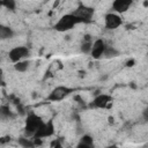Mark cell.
<instances>
[{"label":"cell","mask_w":148,"mask_h":148,"mask_svg":"<svg viewBox=\"0 0 148 148\" xmlns=\"http://www.w3.org/2000/svg\"><path fill=\"white\" fill-rule=\"evenodd\" d=\"M43 119L35 114V113H30L27 119H25V126H24V135L30 138V136H35V134L37 133V131L39 130V127L43 125Z\"/></svg>","instance_id":"1"},{"label":"cell","mask_w":148,"mask_h":148,"mask_svg":"<svg viewBox=\"0 0 148 148\" xmlns=\"http://www.w3.org/2000/svg\"><path fill=\"white\" fill-rule=\"evenodd\" d=\"M0 116H1L2 119H6V118L12 117L10 110H9V108H8L7 105H2V106L0 108Z\"/></svg>","instance_id":"16"},{"label":"cell","mask_w":148,"mask_h":148,"mask_svg":"<svg viewBox=\"0 0 148 148\" xmlns=\"http://www.w3.org/2000/svg\"><path fill=\"white\" fill-rule=\"evenodd\" d=\"M54 134V124L53 120L50 119L47 121H44L43 125L39 127L37 133L35 134L34 139H43V138H49Z\"/></svg>","instance_id":"6"},{"label":"cell","mask_w":148,"mask_h":148,"mask_svg":"<svg viewBox=\"0 0 148 148\" xmlns=\"http://www.w3.org/2000/svg\"><path fill=\"white\" fill-rule=\"evenodd\" d=\"M142 116H143V118H145V120H147L148 121V106L143 110V113H142Z\"/></svg>","instance_id":"20"},{"label":"cell","mask_w":148,"mask_h":148,"mask_svg":"<svg viewBox=\"0 0 148 148\" xmlns=\"http://www.w3.org/2000/svg\"><path fill=\"white\" fill-rule=\"evenodd\" d=\"M132 3L133 2L131 0H116L112 2V9L116 14H123L130 9Z\"/></svg>","instance_id":"10"},{"label":"cell","mask_w":148,"mask_h":148,"mask_svg":"<svg viewBox=\"0 0 148 148\" xmlns=\"http://www.w3.org/2000/svg\"><path fill=\"white\" fill-rule=\"evenodd\" d=\"M108 148H118V147H117V146H109Z\"/></svg>","instance_id":"23"},{"label":"cell","mask_w":148,"mask_h":148,"mask_svg":"<svg viewBox=\"0 0 148 148\" xmlns=\"http://www.w3.org/2000/svg\"><path fill=\"white\" fill-rule=\"evenodd\" d=\"M1 6L6 7L7 9L14 10L16 8V2L14 0H3V1H1Z\"/></svg>","instance_id":"18"},{"label":"cell","mask_w":148,"mask_h":148,"mask_svg":"<svg viewBox=\"0 0 148 148\" xmlns=\"http://www.w3.org/2000/svg\"><path fill=\"white\" fill-rule=\"evenodd\" d=\"M119 54V51L114 47V46H111V45H106L105 47V51H104V58H114Z\"/></svg>","instance_id":"12"},{"label":"cell","mask_w":148,"mask_h":148,"mask_svg":"<svg viewBox=\"0 0 148 148\" xmlns=\"http://www.w3.org/2000/svg\"><path fill=\"white\" fill-rule=\"evenodd\" d=\"M18 143L23 148H35V146H36L35 141L29 139V138H20L18 139Z\"/></svg>","instance_id":"14"},{"label":"cell","mask_w":148,"mask_h":148,"mask_svg":"<svg viewBox=\"0 0 148 148\" xmlns=\"http://www.w3.org/2000/svg\"><path fill=\"white\" fill-rule=\"evenodd\" d=\"M76 24H79V21L72 13L71 14H65L54 24V29L59 32H66V31L73 29Z\"/></svg>","instance_id":"2"},{"label":"cell","mask_w":148,"mask_h":148,"mask_svg":"<svg viewBox=\"0 0 148 148\" xmlns=\"http://www.w3.org/2000/svg\"><path fill=\"white\" fill-rule=\"evenodd\" d=\"M52 148H64V146L61 145V142L60 141H54L53 142V145H52Z\"/></svg>","instance_id":"19"},{"label":"cell","mask_w":148,"mask_h":148,"mask_svg":"<svg viewBox=\"0 0 148 148\" xmlns=\"http://www.w3.org/2000/svg\"><path fill=\"white\" fill-rule=\"evenodd\" d=\"M29 65H30V62L28 60H22V61L14 64V69L17 72H25L29 68Z\"/></svg>","instance_id":"15"},{"label":"cell","mask_w":148,"mask_h":148,"mask_svg":"<svg viewBox=\"0 0 148 148\" xmlns=\"http://www.w3.org/2000/svg\"><path fill=\"white\" fill-rule=\"evenodd\" d=\"M90 36H86V40L81 44V51L83 53H91V49H92V43L90 42Z\"/></svg>","instance_id":"13"},{"label":"cell","mask_w":148,"mask_h":148,"mask_svg":"<svg viewBox=\"0 0 148 148\" xmlns=\"http://www.w3.org/2000/svg\"><path fill=\"white\" fill-rule=\"evenodd\" d=\"M112 101H113L112 96L106 95V94H99V95H97L92 99L90 106L91 108H95V109H105L110 104H112Z\"/></svg>","instance_id":"7"},{"label":"cell","mask_w":148,"mask_h":148,"mask_svg":"<svg viewBox=\"0 0 148 148\" xmlns=\"http://www.w3.org/2000/svg\"><path fill=\"white\" fill-rule=\"evenodd\" d=\"M80 142L83 143V145H87V146H90V147L94 148V140H92V138H91L90 135H88V134L83 135V136L80 139Z\"/></svg>","instance_id":"17"},{"label":"cell","mask_w":148,"mask_h":148,"mask_svg":"<svg viewBox=\"0 0 148 148\" xmlns=\"http://www.w3.org/2000/svg\"><path fill=\"white\" fill-rule=\"evenodd\" d=\"M75 148H92V147H90V146H87V145H83V143L79 142V145H77Z\"/></svg>","instance_id":"21"},{"label":"cell","mask_w":148,"mask_h":148,"mask_svg":"<svg viewBox=\"0 0 148 148\" xmlns=\"http://www.w3.org/2000/svg\"><path fill=\"white\" fill-rule=\"evenodd\" d=\"M104 22H105V28L108 30H114L117 28H119L123 23V20L120 17L119 14L116 13H108L104 17Z\"/></svg>","instance_id":"8"},{"label":"cell","mask_w":148,"mask_h":148,"mask_svg":"<svg viewBox=\"0 0 148 148\" xmlns=\"http://www.w3.org/2000/svg\"><path fill=\"white\" fill-rule=\"evenodd\" d=\"M133 64H134V60H128L127 61V66H133Z\"/></svg>","instance_id":"22"},{"label":"cell","mask_w":148,"mask_h":148,"mask_svg":"<svg viewBox=\"0 0 148 148\" xmlns=\"http://www.w3.org/2000/svg\"><path fill=\"white\" fill-rule=\"evenodd\" d=\"M106 44L103 39L98 38L92 43V49H91V53L90 56L92 57V59H101L104 56V51H105Z\"/></svg>","instance_id":"9"},{"label":"cell","mask_w":148,"mask_h":148,"mask_svg":"<svg viewBox=\"0 0 148 148\" xmlns=\"http://www.w3.org/2000/svg\"><path fill=\"white\" fill-rule=\"evenodd\" d=\"M74 90H75L74 88H69L66 86H58L51 90V92L49 94L46 99L49 102H59V101H62L64 98H66L68 95H71Z\"/></svg>","instance_id":"3"},{"label":"cell","mask_w":148,"mask_h":148,"mask_svg":"<svg viewBox=\"0 0 148 148\" xmlns=\"http://www.w3.org/2000/svg\"><path fill=\"white\" fill-rule=\"evenodd\" d=\"M14 36V31L12 28L7 25H0V38L3 39H9Z\"/></svg>","instance_id":"11"},{"label":"cell","mask_w":148,"mask_h":148,"mask_svg":"<svg viewBox=\"0 0 148 148\" xmlns=\"http://www.w3.org/2000/svg\"><path fill=\"white\" fill-rule=\"evenodd\" d=\"M72 14L77 18L79 23H88L91 21V17L94 15V8L88 7L83 3H80Z\"/></svg>","instance_id":"4"},{"label":"cell","mask_w":148,"mask_h":148,"mask_svg":"<svg viewBox=\"0 0 148 148\" xmlns=\"http://www.w3.org/2000/svg\"><path fill=\"white\" fill-rule=\"evenodd\" d=\"M29 54H30V51H29L28 47H25V46H15L8 52V58L12 62L16 64L18 61H22L27 57H29Z\"/></svg>","instance_id":"5"}]
</instances>
